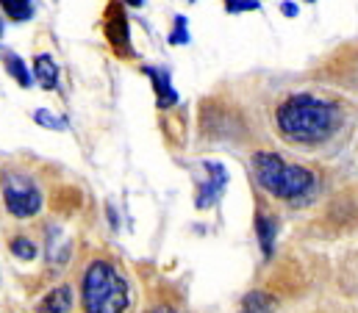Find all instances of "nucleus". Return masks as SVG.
<instances>
[{
    "mask_svg": "<svg viewBox=\"0 0 358 313\" xmlns=\"http://www.w3.org/2000/svg\"><path fill=\"white\" fill-rule=\"evenodd\" d=\"M39 307H42V310H56V313L70 310V307H73V291H70V285H59Z\"/></svg>",
    "mask_w": 358,
    "mask_h": 313,
    "instance_id": "1a4fd4ad",
    "label": "nucleus"
},
{
    "mask_svg": "<svg viewBox=\"0 0 358 313\" xmlns=\"http://www.w3.org/2000/svg\"><path fill=\"white\" fill-rule=\"evenodd\" d=\"M144 75L153 81V89H156V103L158 108H172L178 103V92L172 89L169 83V72L167 70H156V67H144Z\"/></svg>",
    "mask_w": 358,
    "mask_h": 313,
    "instance_id": "0eeeda50",
    "label": "nucleus"
},
{
    "mask_svg": "<svg viewBox=\"0 0 358 313\" xmlns=\"http://www.w3.org/2000/svg\"><path fill=\"white\" fill-rule=\"evenodd\" d=\"M281 12H283L286 17H297V6H294V3H283Z\"/></svg>",
    "mask_w": 358,
    "mask_h": 313,
    "instance_id": "a211bd4d",
    "label": "nucleus"
},
{
    "mask_svg": "<svg viewBox=\"0 0 358 313\" xmlns=\"http://www.w3.org/2000/svg\"><path fill=\"white\" fill-rule=\"evenodd\" d=\"M37 122H39V125H45V128H53V130H64V128H67V122H64V119L53 117V114H50V111H45V108H39V111H37Z\"/></svg>",
    "mask_w": 358,
    "mask_h": 313,
    "instance_id": "2eb2a0df",
    "label": "nucleus"
},
{
    "mask_svg": "<svg viewBox=\"0 0 358 313\" xmlns=\"http://www.w3.org/2000/svg\"><path fill=\"white\" fill-rule=\"evenodd\" d=\"M0 6H3L6 17L15 20V23H26V20H31V14H34L31 0H0Z\"/></svg>",
    "mask_w": 358,
    "mask_h": 313,
    "instance_id": "9d476101",
    "label": "nucleus"
},
{
    "mask_svg": "<svg viewBox=\"0 0 358 313\" xmlns=\"http://www.w3.org/2000/svg\"><path fill=\"white\" fill-rule=\"evenodd\" d=\"M84 307L95 313H114L128 307V285L111 263L95 261L84 274Z\"/></svg>",
    "mask_w": 358,
    "mask_h": 313,
    "instance_id": "7ed1b4c3",
    "label": "nucleus"
},
{
    "mask_svg": "<svg viewBox=\"0 0 358 313\" xmlns=\"http://www.w3.org/2000/svg\"><path fill=\"white\" fill-rule=\"evenodd\" d=\"M253 172L258 186L283 203H308V197L317 192L314 172L297 164H286L278 152H256Z\"/></svg>",
    "mask_w": 358,
    "mask_h": 313,
    "instance_id": "f03ea898",
    "label": "nucleus"
},
{
    "mask_svg": "<svg viewBox=\"0 0 358 313\" xmlns=\"http://www.w3.org/2000/svg\"><path fill=\"white\" fill-rule=\"evenodd\" d=\"M247 310H267V307H272L275 305V299L270 296V294H261V291H253V294H247L245 296V302H242Z\"/></svg>",
    "mask_w": 358,
    "mask_h": 313,
    "instance_id": "ddd939ff",
    "label": "nucleus"
},
{
    "mask_svg": "<svg viewBox=\"0 0 358 313\" xmlns=\"http://www.w3.org/2000/svg\"><path fill=\"white\" fill-rule=\"evenodd\" d=\"M0 37H3V23H0Z\"/></svg>",
    "mask_w": 358,
    "mask_h": 313,
    "instance_id": "aec40b11",
    "label": "nucleus"
},
{
    "mask_svg": "<svg viewBox=\"0 0 358 313\" xmlns=\"http://www.w3.org/2000/svg\"><path fill=\"white\" fill-rule=\"evenodd\" d=\"M275 122L283 139L294 144H319V141H328L339 130L341 114L330 100L303 92V94L286 97L278 105Z\"/></svg>",
    "mask_w": 358,
    "mask_h": 313,
    "instance_id": "f257e3e1",
    "label": "nucleus"
},
{
    "mask_svg": "<svg viewBox=\"0 0 358 313\" xmlns=\"http://www.w3.org/2000/svg\"><path fill=\"white\" fill-rule=\"evenodd\" d=\"M192 3H198V0H192Z\"/></svg>",
    "mask_w": 358,
    "mask_h": 313,
    "instance_id": "4be33fe9",
    "label": "nucleus"
},
{
    "mask_svg": "<svg viewBox=\"0 0 358 313\" xmlns=\"http://www.w3.org/2000/svg\"><path fill=\"white\" fill-rule=\"evenodd\" d=\"M6 70H9V75H12L23 89H28V86L34 83V75L28 72V67H26V61H23V59H17V56H6Z\"/></svg>",
    "mask_w": 358,
    "mask_h": 313,
    "instance_id": "f8f14e48",
    "label": "nucleus"
},
{
    "mask_svg": "<svg viewBox=\"0 0 358 313\" xmlns=\"http://www.w3.org/2000/svg\"><path fill=\"white\" fill-rule=\"evenodd\" d=\"M12 252H15L17 258H23V261H31V258L37 255V247H34L28 239H15V241H12Z\"/></svg>",
    "mask_w": 358,
    "mask_h": 313,
    "instance_id": "4468645a",
    "label": "nucleus"
},
{
    "mask_svg": "<svg viewBox=\"0 0 358 313\" xmlns=\"http://www.w3.org/2000/svg\"><path fill=\"white\" fill-rule=\"evenodd\" d=\"M0 183H3V200H6V208H9L12 216L28 219V216H37L39 214L42 194L31 183V178L17 175V172H9V175L0 178Z\"/></svg>",
    "mask_w": 358,
    "mask_h": 313,
    "instance_id": "20e7f679",
    "label": "nucleus"
},
{
    "mask_svg": "<svg viewBox=\"0 0 358 313\" xmlns=\"http://www.w3.org/2000/svg\"><path fill=\"white\" fill-rule=\"evenodd\" d=\"M228 12L236 14V12H256L258 9V0H228Z\"/></svg>",
    "mask_w": 358,
    "mask_h": 313,
    "instance_id": "f3484780",
    "label": "nucleus"
},
{
    "mask_svg": "<svg viewBox=\"0 0 358 313\" xmlns=\"http://www.w3.org/2000/svg\"><path fill=\"white\" fill-rule=\"evenodd\" d=\"M305 3H314V0H305Z\"/></svg>",
    "mask_w": 358,
    "mask_h": 313,
    "instance_id": "412c9836",
    "label": "nucleus"
},
{
    "mask_svg": "<svg viewBox=\"0 0 358 313\" xmlns=\"http://www.w3.org/2000/svg\"><path fill=\"white\" fill-rule=\"evenodd\" d=\"M172 45H187L189 34H187V17H175V34L169 37Z\"/></svg>",
    "mask_w": 358,
    "mask_h": 313,
    "instance_id": "dca6fc26",
    "label": "nucleus"
},
{
    "mask_svg": "<svg viewBox=\"0 0 358 313\" xmlns=\"http://www.w3.org/2000/svg\"><path fill=\"white\" fill-rule=\"evenodd\" d=\"M34 78L42 89H56V81H59V70L53 64L50 56H37L34 59Z\"/></svg>",
    "mask_w": 358,
    "mask_h": 313,
    "instance_id": "6e6552de",
    "label": "nucleus"
},
{
    "mask_svg": "<svg viewBox=\"0 0 358 313\" xmlns=\"http://www.w3.org/2000/svg\"><path fill=\"white\" fill-rule=\"evenodd\" d=\"M125 3H128V6H136V9H139V6L144 3V0H125Z\"/></svg>",
    "mask_w": 358,
    "mask_h": 313,
    "instance_id": "6ab92c4d",
    "label": "nucleus"
},
{
    "mask_svg": "<svg viewBox=\"0 0 358 313\" xmlns=\"http://www.w3.org/2000/svg\"><path fill=\"white\" fill-rule=\"evenodd\" d=\"M256 230H258V241H261V250L264 255L272 252V244H275V219L270 216H256Z\"/></svg>",
    "mask_w": 358,
    "mask_h": 313,
    "instance_id": "9b49d317",
    "label": "nucleus"
},
{
    "mask_svg": "<svg viewBox=\"0 0 358 313\" xmlns=\"http://www.w3.org/2000/svg\"><path fill=\"white\" fill-rule=\"evenodd\" d=\"M206 170L211 172V178L206 181V186H203V189H200V194H198V208H209V205H214V203L220 200V194H223L225 183H228V172H225V167H220V164H206Z\"/></svg>",
    "mask_w": 358,
    "mask_h": 313,
    "instance_id": "423d86ee",
    "label": "nucleus"
},
{
    "mask_svg": "<svg viewBox=\"0 0 358 313\" xmlns=\"http://www.w3.org/2000/svg\"><path fill=\"white\" fill-rule=\"evenodd\" d=\"M106 37L111 42V48L120 53V56H131V37H128V20L122 14L120 6H111L109 12V23H106Z\"/></svg>",
    "mask_w": 358,
    "mask_h": 313,
    "instance_id": "39448f33",
    "label": "nucleus"
}]
</instances>
